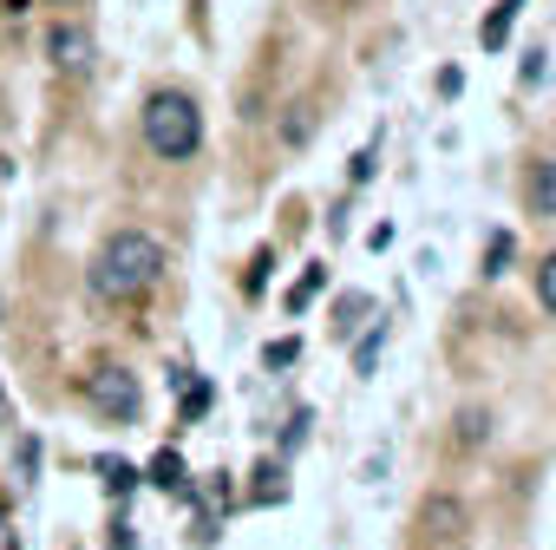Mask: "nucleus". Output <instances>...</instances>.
<instances>
[{"label":"nucleus","instance_id":"f257e3e1","mask_svg":"<svg viewBox=\"0 0 556 550\" xmlns=\"http://www.w3.org/2000/svg\"><path fill=\"white\" fill-rule=\"evenodd\" d=\"M164 242L151 236V229H112L99 249H92V268H86V289L99 296V302H112V309H125V302H144L157 283H164Z\"/></svg>","mask_w":556,"mask_h":550},{"label":"nucleus","instance_id":"f03ea898","mask_svg":"<svg viewBox=\"0 0 556 550\" xmlns=\"http://www.w3.org/2000/svg\"><path fill=\"white\" fill-rule=\"evenodd\" d=\"M138 125H144V151L164 158V164H184V158L203 151V112H197V99L184 86H157L144 99V118Z\"/></svg>","mask_w":556,"mask_h":550},{"label":"nucleus","instance_id":"7ed1b4c3","mask_svg":"<svg viewBox=\"0 0 556 550\" xmlns=\"http://www.w3.org/2000/svg\"><path fill=\"white\" fill-rule=\"evenodd\" d=\"M86 400H92V413L112 420V426H131V420L144 413V387H138V374L118 367V361H105V367L86 374Z\"/></svg>","mask_w":556,"mask_h":550},{"label":"nucleus","instance_id":"20e7f679","mask_svg":"<svg viewBox=\"0 0 556 550\" xmlns=\"http://www.w3.org/2000/svg\"><path fill=\"white\" fill-rule=\"evenodd\" d=\"M47 60H53L60 79H92V66H99V40H92V27H79V21H53V27H47Z\"/></svg>","mask_w":556,"mask_h":550},{"label":"nucleus","instance_id":"39448f33","mask_svg":"<svg viewBox=\"0 0 556 550\" xmlns=\"http://www.w3.org/2000/svg\"><path fill=\"white\" fill-rule=\"evenodd\" d=\"M419 530H426L432 543H458V537L471 530V511H465L452 491H439V498H426V504H419Z\"/></svg>","mask_w":556,"mask_h":550},{"label":"nucleus","instance_id":"423d86ee","mask_svg":"<svg viewBox=\"0 0 556 550\" xmlns=\"http://www.w3.org/2000/svg\"><path fill=\"white\" fill-rule=\"evenodd\" d=\"M523 203H530V216H556V158H536V171L523 184Z\"/></svg>","mask_w":556,"mask_h":550},{"label":"nucleus","instance_id":"0eeeda50","mask_svg":"<svg viewBox=\"0 0 556 550\" xmlns=\"http://www.w3.org/2000/svg\"><path fill=\"white\" fill-rule=\"evenodd\" d=\"M308 138H315V105H308V99H295V105H289V118H282V145H289V151H302Z\"/></svg>","mask_w":556,"mask_h":550},{"label":"nucleus","instance_id":"6e6552de","mask_svg":"<svg viewBox=\"0 0 556 550\" xmlns=\"http://www.w3.org/2000/svg\"><path fill=\"white\" fill-rule=\"evenodd\" d=\"M491 439V413L484 407H458V452H478Z\"/></svg>","mask_w":556,"mask_h":550},{"label":"nucleus","instance_id":"1a4fd4ad","mask_svg":"<svg viewBox=\"0 0 556 550\" xmlns=\"http://www.w3.org/2000/svg\"><path fill=\"white\" fill-rule=\"evenodd\" d=\"M144 478H151L157 491H184V459H177V452L164 446V452H157V459L144 465Z\"/></svg>","mask_w":556,"mask_h":550},{"label":"nucleus","instance_id":"9d476101","mask_svg":"<svg viewBox=\"0 0 556 550\" xmlns=\"http://www.w3.org/2000/svg\"><path fill=\"white\" fill-rule=\"evenodd\" d=\"M517 8H523V0H497V8H491V21H484V47H504L510 40V21H517Z\"/></svg>","mask_w":556,"mask_h":550},{"label":"nucleus","instance_id":"9b49d317","mask_svg":"<svg viewBox=\"0 0 556 550\" xmlns=\"http://www.w3.org/2000/svg\"><path fill=\"white\" fill-rule=\"evenodd\" d=\"M14 485H40V439L34 433L14 446Z\"/></svg>","mask_w":556,"mask_h":550},{"label":"nucleus","instance_id":"f8f14e48","mask_svg":"<svg viewBox=\"0 0 556 550\" xmlns=\"http://www.w3.org/2000/svg\"><path fill=\"white\" fill-rule=\"evenodd\" d=\"M99 472H105V491H112V498H125V491L144 478V472H138V465H125V459H99Z\"/></svg>","mask_w":556,"mask_h":550},{"label":"nucleus","instance_id":"ddd939ff","mask_svg":"<svg viewBox=\"0 0 556 550\" xmlns=\"http://www.w3.org/2000/svg\"><path fill=\"white\" fill-rule=\"evenodd\" d=\"M530 283H536V302H543V315H556V255H543V262L530 268Z\"/></svg>","mask_w":556,"mask_h":550},{"label":"nucleus","instance_id":"4468645a","mask_svg":"<svg viewBox=\"0 0 556 550\" xmlns=\"http://www.w3.org/2000/svg\"><path fill=\"white\" fill-rule=\"evenodd\" d=\"M321 283H328V268H308V275H302V283L289 289V315H302V309H308V302L321 296Z\"/></svg>","mask_w":556,"mask_h":550},{"label":"nucleus","instance_id":"2eb2a0df","mask_svg":"<svg viewBox=\"0 0 556 550\" xmlns=\"http://www.w3.org/2000/svg\"><path fill=\"white\" fill-rule=\"evenodd\" d=\"M210 400H216V387H210V380L184 387V426H190V420H203V413H210Z\"/></svg>","mask_w":556,"mask_h":550},{"label":"nucleus","instance_id":"dca6fc26","mask_svg":"<svg viewBox=\"0 0 556 550\" xmlns=\"http://www.w3.org/2000/svg\"><path fill=\"white\" fill-rule=\"evenodd\" d=\"M380 348H387V322H380V328H374V335H367V341H361V348H354V367H361V374H367V367H374V361H380Z\"/></svg>","mask_w":556,"mask_h":550},{"label":"nucleus","instance_id":"f3484780","mask_svg":"<svg viewBox=\"0 0 556 550\" xmlns=\"http://www.w3.org/2000/svg\"><path fill=\"white\" fill-rule=\"evenodd\" d=\"M255 478H262V485H255V498H262V504H275V498H282V465H262Z\"/></svg>","mask_w":556,"mask_h":550},{"label":"nucleus","instance_id":"a211bd4d","mask_svg":"<svg viewBox=\"0 0 556 550\" xmlns=\"http://www.w3.org/2000/svg\"><path fill=\"white\" fill-rule=\"evenodd\" d=\"M504 262H510V236L497 229V236H491V262H484V275H504Z\"/></svg>","mask_w":556,"mask_h":550},{"label":"nucleus","instance_id":"6ab92c4d","mask_svg":"<svg viewBox=\"0 0 556 550\" xmlns=\"http://www.w3.org/2000/svg\"><path fill=\"white\" fill-rule=\"evenodd\" d=\"M295 354H302V341H268V354H262V361H268V367H289Z\"/></svg>","mask_w":556,"mask_h":550},{"label":"nucleus","instance_id":"aec40b11","mask_svg":"<svg viewBox=\"0 0 556 550\" xmlns=\"http://www.w3.org/2000/svg\"><path fill=\"white\" fill-rule=\"evenodd\" d=\"M348 177H354V184H367V177H374V151H361V158L348 164Z\"/></svg>","mask_w":556,"mask_h":550},{"label":"nucleus","instance_id":"412c9836","mask_svg":"<svg viewBox=\"0 0 556 550\" xmlns=\"http://www.w3.org/2000/svg\"><path fill=\"white\" fill-rule=\"evenodd\" d=\"M112 550H131V524H125V517L112 524Z\"/></svg>","mask_w":556,"mask_h":550},{"label":"nucleus","instance_id":"4be33fe9","mask_svg":"<svg viewBox=\"0 0 556 550\" xmlns=\"http://www.w3.org/2000/svg\"><path fill=\"white\" fill-rule=\"evenodd\" d=\"M0 426H8V387H0Z\"/></svg>","mask_w":556,"mask_h":550},{"label":"nucleus","instance_id":"5701e85b","mask_svg":"<svg viewBox=\"0 0 556 550\" xmlns=\"http://www.w3.org/2000/svg\"><path fill=\"white\" fill-rule=\"evenodd\" d=\"M53 8H79V0H53Z\"/></svg>","mask_w":556,"mask_h":550},{"label":"nucleus","instance_id":"b1692460","mask_svg":"<svg viewBox=\"0 0 556 550\" xmlns=\"http://www.w3.org/2000/svg\"><path fill=\"white\" fill-rule=\"evenodd\" d=\"M0 315H8V302H0Z\"/></svg>","mask_w":556,"mask_h":550},{"label":"nucleus","instance_id":"393cba45","mask_svg":"<svg viewBox=\"0 0 556 550\" xmlns=\"http://www.w3.org/2000/svg\"><path fill=\"white\" fill-rule=\"evenodd\" d=\"M361 8H367V0H361Z\"/></svg>","mask_w":556,"mask_h":550}]
</instances>
